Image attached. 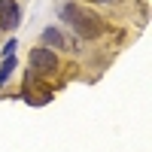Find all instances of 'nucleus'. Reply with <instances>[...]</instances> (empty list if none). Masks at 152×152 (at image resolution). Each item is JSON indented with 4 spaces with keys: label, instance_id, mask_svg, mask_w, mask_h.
<instances>
[{
    "label": "nucleus",
    "instance_id": "1",
    "mask_svg": "<svg viewBox=\"0 0 152 152\" xmlns=\"http://www.w3.org/2000/svg\"><path fill=\"white\" fill-rule=\"evenodd\" d=\"M58 18L67 24V28H73L76 37H82V40H100L110 24L97 15L94 9H88L85 3H79V0H64V3L58 6Z\"/></svg>",
    "mask_w": 152,
    "mask_h": 152
},
{
    "label": "nucleus",
    "instance_id": "2",
    "mask_svg": "<svg viewBox=\"0 0 152 152\" xmlns=\"http://www.w3.org/2000/svg\"><path fill=\"white\" fill-rule=\"evenodd\" d=\"M28 67H31L34 76H40V79H52L61 70V55L52 52V49H46V46H37L28 55Z\"/></svg>",
    "mask_w": 152,
    "mask_h": 152
},
{
    "label": "nucleus",
    "instance_id": "3",
    "mask_svg": "<svg viewBox=\"0 0 152 152\" xmlns=\"http://www.w3.org/2000/svg\"><path fill=\"white\" fill-rule=\"evenodd\" d=\"M52 94H55V88L49 85L46 79H40V76H28V82H24V88H21V97L28 100L31 107H43V104H49L52 100Z\"/></svg>",
    "mask_w": 152,
    "mask_h": 152
},
{
    "label": "nucleus",
    "instance_id": "4",
    "mask_svg": "<svg viewBox=\"0 0 152 152\" xmlns=\"http://www.w3.org/2000/svg\"><path fill=\"white\" fill-rule=\"evenodd\" d=\"M21 21V3L18 0H0V31H15Z\"/></svg>",
    "mask_w": 152,
    "mask_h": 152
},
{
    "label": "nucleus",
    "instance_id": "5",
    "mask_svg": "<svg viewBox=\"0 0 152 152\" xmlns=\"http://www.w3.org/2000/svg\"><path fill=\"white\" fill-rule=\"evenodd\" d=\"M43 46H46V49H52V52L64 49V34L55 31V28H46V31H43Z\"/></svg>",
    "mask_w": 152,
    "mask_h": 152
},
{
    "label": "nucleus",
    "instance_id": "6",
    "mask_svg": "<svg viewBox=\"0 0 152 152\" xmlns=\"http://www.w3.org/2000/svg\"><path fill=\"white\" fill-rule=\"evenodd\" d=\"M12 70H15V55H3V64H0V88L9 82Z\"/></svg>",
    "mask_w": 152,
    "mask_h": 152
},
{
    "label": "nucleus",
    "instance_id": "7",
    "mask_svg": "<svg viewBox=\"0 0 152 152\" xmlns=\"http://www.w3.org/2000/svg\"><path fill=\"white\" fill-rule=\"evenodd\" d=\"M91 3H100V6H116V3H122V0H91Z\"/></svg>",
    "mask_w": 152,
    "mask_h": 152
},
{
    "label": "nucleus",
    "instance_id": "8",
    "mask_svg": "<svg viewBox=\"0 0 152 152\" xmlns=\"http://www.w3.org/2000/svg\"><path fill=\"white\" fill-rule=\"evenodd\" d=\"M79 3H91V0H79Z\"/></svg>",
    "mask_w": 152,
    "mask_h": 152
}]
</instances>
